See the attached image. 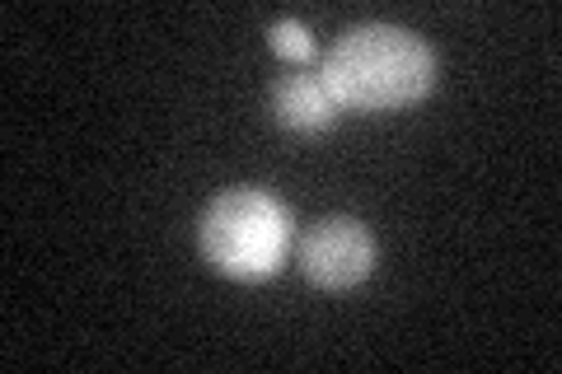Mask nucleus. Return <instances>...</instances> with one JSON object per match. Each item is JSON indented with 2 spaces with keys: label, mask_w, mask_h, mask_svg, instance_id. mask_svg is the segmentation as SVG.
<instances>
[{
  "label": "nucleus",
  "mask_w": 562,
  "mask_h": 374,
  "mask_svg": "<svg viewBox=\"0 0 562 374\" xmlns=\"http://www.w3.org/2000/svg\"><path fill=\"white\" fill-rule=\"evenodd\" d=\"M319 80L338 109L390 113L427 99L436 84V57L413 29L361 24L328 47Z\"/></svg>",
  "instance_id": "obj_1"
},
{
  "label": "nucleus",
  "mask_w": 562,
  "mask_h": 374,
  "mask_svg": "<svg viewBox=\"0 0 562 374\" xmlns=\"http://www.w3.org/2000/svg\"><path fill=\"white\" fill-rule=\"evenodd\" d=\"M198 239L216 272L239 276V281H258V276H272L277 267L286 262L291 211L258 188H235V192H221V197L202 211Z\"/></svg>",
  "instance_id": "obj_2"
},
{
  "label": "nucleus",
  "mask_w": 562,
  "mask_h": 374,
  "mask_svg": "<svg viewBox=\"0 0 562 374\" xmlns=\"http://www.w3.org/2000/svg\"><path fill=\"white\" fill-rule=\"evenodd\" d=\"M375 267V239L371 229L351 216L319 220L301 239V272L319 291H351L371 276Z\"/></svg>",
  "instance_id": "obj_3"
},
{
  "label": "nucleus",
  "mask_w": 562,
  "mask_h": 374,
  "mask_svg": "<svg viewBox=\"0 0 562 374\" xmlns=\"http://www.w3.org/2000/svg\"><path fill=\"white\" fill-rule=\"evenodd\" d=\"M272 113L281 127H291V132H301V136H314V132H324L333 113H338V103H333V94L324 89L319 76H310V70H295V76L286 80H277L272 89Z\"/></svg>",
  "instance_id": "obj_4"
},
{
  "label": "nucleus",
  "mask_w": 562,
  "mask_h": 374,
  "mask_svg": "<svg viewBox=\"0 0 562 374\" xmlns=\"http://www.w3.org/2000/svg\"><path fill=\"white\" fill-rule=\"evenodd\" d=\"M268 33H272V47L281 52V57H291V61H310L314 43H310L305 24H295V20H277Z\"/></svg>",
  "instance_id": "obj_5"
}]
</instances>
